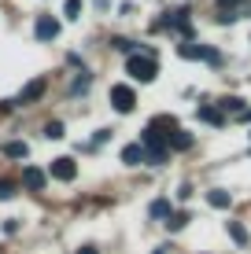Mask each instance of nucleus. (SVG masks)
I'll return each mask as SVG.
<instances>
[{
  "instance_id": "obj_14",
  "label": "nucleus",
  "mask_w": 251,
  "mask_h": 254,
  "mask_svg": "<svg viewBox=\"0 0 251 254\" xmlns=\"http://www.w3.org/2000/svg\"><path fill=\"white\" fill-rule=\"evenodd\" d=\"M218 111H222V115H229V111H233V115H244L248 107H244V100H240V96H226Z\"/></svg>"
},
{
  "instance_id": "obj_8",
  "label": "nucleus",
  "mask_w": 251,
  "mask_h": 254,
  "mask_svg": "<svg viewBox=\"0 0 251 254\" xmlns=\"http://www.w3.org/2000/svg\"><path fill=\"white\" fill-rule=\"evenodd\" d=\"M196 118H200V122H207V126H226V115H222L218 107H211V103L196 107Z\"/></svg>"
},
{
  "instance_id": "obj_25",
  "label": "nucleus",
  "mask_w": 251,
  "mask_h": 254,
  "mask_svg": "<svg viewBox=\"0 0 251 254\" xmlns=\"http://www.w3.org/2000/svg\"><path fill=\"white\" fill-rule=\"evenodd\" d=\"M155 254H170V247H155Z\"/></svg>"
},
{
  "instance_id": "obj_19",
  "label": "nucleus",
  "mask_w": 251,
  "mask_h": 254,
  "mask_svg": "<svg viewBox=\"0 0 251 254\" xmlns=\"http://www.w3.org/2000/svg\"><path fill=\"white\" fill-rule=\"evenodd\" d=\"M63 15H67V19H82V0H67Z\"/></svg>"
},
{
  "instance_id": "obj_9",
  "label": "nucleus",
  "mask_w": 251,
  "mask_h": 254,
  "mask_svg": "<svg viewBox=\"0 0 251 254\" xmlns=\"http://www.w3.org/2000/svg\"><path fill=\"white\" fill-rule=\"evenodd\" d=\"M207 203H211L214 210H229V203H233V195H229L226 188H211V191H207Z\"/></svg>"
},
{
  "instance_id": "obj_6",
  "label": "nucleus",
  "mask_w": 251,
  "mask_h": 254,
  "mask_svg": "<svg viewBox=\"0 0 251 254\" xmlns=\"http://www.w3.org/2000/svg\"><path fill=\"white\" fill-rule=\"evenodd\" d=\"M244 11H248V0H222V7H218V22H237Z\"/></svg>"
},
{
  "instance_id": "obj_15",
  "label": "nucleus",
  "mask_w": 251,
  "mask_h": 254,
  "mask_svg": "<svg viewBox=\"0 0 251 254\" xmlns=\"http://www.w3.org/2000/svg\"><path fill=\"white\" fill-rule=\"evenodd\" d=\"M4 155H7V159H26L30 147H26L22 140H11V144H4Z\"/></svg>"
},
{
  "instance_id": "obj_13",
  "label": "nucleus",
  "mask_w": 251,
  "mask_h": 254,
  "mask_svg": "<svg viewBox=\"0 0 251 254\" xmlns=\"http://www.w3.org/2000/svg\"><path fill=\"white\" fill-rule=\"evenodd\" d=\"M148 214L155 217V221H163V225H167V217L174 214V210H170V199H155V203L148 206Z\"/></svg>"
},
{
  "instance_id": "obj_7",
  "label": "nucleus",
  "mask_w": 251,
  "mask_h": 254,
  "mask_svg": "<svg viewBox=\"0 0 251 254\" xmlns=\"http://www.w3.org/2000/svg\"><path fill=\"white\" fill-rule=\"evenodd\" d=\"M45 181H48V173L37 170V166H26V170H22V185L30 191H41V188H45Z\"/></svg>"
},
{
  "instance_id": "obj_4",
  "label": "nucleus",
  "mask_w": 251,
  "mask_h": 254,
  "mask_svg": "<svg viewBox=\"0 0 251 254\" xmlns=\"http://www.w3.org/2000/svg\"><path fill=\"white\" fill-rule=\"evenodd\" d=\"M181 59H207V63H218V52L207 48V45H192V41H185V45L177 48Z\"/></svg>"
},
{
  "instance_id": "obj_1",
  "label": "nucleus",
  "mask_w": 251,
  "mask_h": 254,
  "mask_svg": "<svg viewBox=\"0 0 251 254\" xmlns=\"http://www.w3.org/2000/svg\"><path fill=\"white\" fill-rule=\"evenodd\" d=\"M126 74L133 77V81H141V85L155 81V74H159V66H155L152 52L144 48V52H137V56H129V59H126Z\"/></svg>"
},
{
  "instance_id": "obj_11",
  "label": "nucleus",
  "mask_w": 251,
  "mask_h": 254,
  "mask_svg": "<svg viewBox=\"0 0 251 254\" xmlns=\"http://www.w3.org/2000/svg\"><path fill=\"white\" fill-rule=\"evenodd\" d=\"M41 96H45V81H41V77H37V81H30V85H26V89H22L19 103H33V100H41Z\"/></svg>"
},
{
  "instance_id": "obj_5",
  "label": "nucleus",
  "mask_w": 251,
  "mask_h": 254,
  "mask_svg": "<svg viewBox=\"0 0 251 254\" xmlns=\"http://www.w3.org/2000/svg\"><path fill=\"white\" fill-rule=\"evenodd\" d=\"M33 33H37V41H56L59 37V19H52V15H37Z\"/></svg>"
},
{
  "instance_id": "obj_3",
  "label": "nucleus",
  "mask_w": 251,
  "mask_h": 254,
  "mask_svg": "<svg viewBox=\"0 0 251 254\" xmlns=\"http://www.w3.org/2000/svg\"><path fill=\"white\" fill-rule=\"evenodd\" d=\"M48 173H52L56 181H74V177H78V162L71 159V155H59V159H52Z\"/></svg>"
},
{
  "instance_id": "obj_2",
  "label": "nucleus",
  "mask_w": 251,
  "mask_h": 254,
  "mask_svg": "<svg viewBox=\"0 0 251 254\" xmlns=\"http://www.w3.org/2000/svg\"><path fill=\"white\" fill-rule=\"evenodd\" d=\"M111 107H115L118 115H129V111L137 107V92L129 89V85H111Z\"/></svg>"
},
{
  "instance_id": "obj_12",
  "label": "nucleus",
  "mask_w": 251,
  "mask_h": 254,
  "mask_svg": "<svg viewBox=\"0 0 251 254\" xmlns=\"http://www.w3.org/2000/svg\"><path fill=\"white\" fill-rule=\"evenodd\" d=\"M122 162H126V166H141V162H144V147H141V144H126V147H122Z\"/></svg>"
},
{
  "instance_id": "obj_20",
  "label": "nucleus",
  "mask_w": 251,
  "mask_h": 254,
  "mask_svg": "<svg viewBox=\"0 0 251 254\" xmlns=\"http://www.w3.org/2000/svg\"><path fill=\"white\" fill-rule=\"evenodd\" d=\"M45 136H48V140H59V136H63V122H48V126H45Z\"/></svg>"
},
{
  "instance_id": "obj_24",
  "label": "nucleus",
  "mask_w": 251,
  "mask_h": 254,
  "mask_svg": "<svg viewBox=\"0 0 251 254\" xmlns=\"http://www.w3.org/2000/svg\"><path fill=\"white\" fill-rule=\"evenodd\" d=\"M78 254H100L96 247H82V251H78Z\"/></svg>"
},
{
  "instance_id": "obj_23",
  "label": "nucleus",
  "mask_w": 251,
  "mask_h": 254,
  "mask_svg": "<svg viewBox=\"0 0 251 254\" xmlns=\"http://www.w3.org/2000/svg\"><path fill=\"white\" fill-rule=\"evenodd\" d=\"M89 81H92V77H89V74H82V77H78V81L71 85V92H85V89H89Z\"/></svg>"
},
{
  "instance_id": "obj_17",
  "label": "nucleus",
  "mask_w": 251,
  "mask_h": 254,
  "mask_svg": "<svg viewBox=\"0 0 251 254\" xmlns=\"http://www.w3.org/2000/svg\"><path fill=\"white\" fill-rule=\"evenodd\" d=\"M152 129H155V133H159V129H170V133H177V118H174V115H159V118L152 122Z\"/></svg>"
},
{
  "instance_id": "obj_22",
  "label": "nucleus",
  "mask_w": 251,
  "mask_h": 254,
  "mask_svg": "<svg viewBox=\"0 0 251 254\" xmlns=\"http://www.w3.org/2000/svg\"><path fill=\"white\" fill-rule=\"evenodd\" d=\"M15 195V181H4L0 177V199H11Z\"/></svg>"
},
{
  "instance_id": "obj_10",
  "label": "nucleus",
  "mask_w": 251,
  "mask_h": 254,
  "mask_svg": "<svg viewBox=\"0 0 251 254\" xmlns=\"http://www.w3.org/2000/svg\"><path fill=\"white\" fill-rule=\"evenodd\" d=\"M167 147H174V151H188V147H192V133H185V129H177V133H170Z\"/></svg>"
},
{
  "instance_id": "obj_16",
  "label": "nucleus",
  "mask_w": 251,
  "mask_h": 254,
  "mask_svg": "<svg viewBox=\"0 0 251 254\" xmlns=\"http://www.w3.org/2000/svg\"><path fill=\"white\" fill-rule=\"evenodd\" d=\"M229 236H233V243L237 247H248V229L240 221H229Z\"/></svg>"
},
{
  "instance_id": "obj_21",
  "label": "nucleus",
  "mask_w": 251,
  "mask_h": 254,
  "mask_svg": "<svg viewBox=\"0 0 251 254\" xmlns=\"http://www.w3.org/2000/svg\"><path fill=\"white\" fill-rule=\"evenodd\" d=\"M111 48H118V52H129V56H137V45H129L126 37H115V41H111Z\"/></svg>"
},
{
  "instance_id": "obj_18",
  "label": "nucleus",
  "mask_w": 251,
  "mask_h": 254,
  "mask_svg": "<svg viewBox=\"0 0 251 254\" xmlns=\"http://www.w3.org/2000/svg\"><path fill=\"white\" fill-rule=\"evenodd\" d=\"M185 225H188V214H185V210H177V214L167 217V229H170V232H181Z\"/></svg>"
}]
</instances>
